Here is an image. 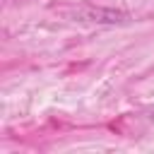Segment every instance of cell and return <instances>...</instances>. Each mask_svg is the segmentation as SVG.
<instances>
[{"label":"cell","mask_w":154,"mask_h":154,"mask_svg":"<svg viewBox=\"0 0 154 154\" xmlns=\"http://www.w3.org/2000/svg\"><path fill=\"white\" fill-rule=\"evenodd\" d=\"M79 17L89 19V22H101V24H118V22H128L130 19L128 12L103 10V7H84V10H79Z\"/></svg>","instance_id":"1"}]
</instances>
